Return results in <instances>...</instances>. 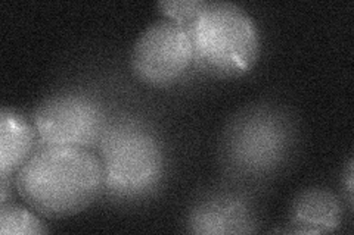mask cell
Segmentation results:
<instances>
[{
    "label": "cell",
    "mask_w": 354,
    "mask_h": 235,
    "mask_svg": "<svg viewBox=\"0 0 354 235\" xmlns=\"http://www.w3.org/2000/svg\"><path fill=\"white\" fill-rule=\"evenodd\" d=\"M347 194H348V203L351 206V203H353V162H350L348 171H347Z\"/></svg>",
    "instance_id": "obj_12"
},
{
    "label": "cell",
    "mask_w": 354,
    "mask_h": 235,
    "mask_svg": "<svg viewBox=\"0 0 354 235\" xmlns=\"http://www.w3.org/2000/svg\"><path fill=\"white\" fill-rule=\"evenodd\" d=\"M290 222L294 232H332L339 227L341 205L325 188H308L294 200Z\"/></svg>",
    "instance_id": "obj_7"
},
{
    "label": "cell",
    "mask_w": 354,
    "mask_h": 235,
    "mask_svg": "<svg viewBox=\"0 0 354 235\" xmlns=\"http://www.w3.org/2000/svg\"><path fill=\"white\" fill-rule=\"evenodd\" d=\"M17 190L37 214L58 219L80 214L104 190L99 156L75 145H40L17 172Z\"/></svg>",
    "instance_id": "obj_1"
},
{
    "label": "cell",
    "mask_w": 354,
    "mask_h": 235,
    "mask_svg": "<svg viewBox=\"0 0 354 235\" xmlns=\"http://www.w3.org/2000/svg\"><path fill=\"white\" fill-rule=\"evenodd\" d=\"M189 31L194 63L209 75L239 76L257 62V25L248 12L234 3L208 2Z\"/></svg>",
    "instance_id": "obj_2"
},
{
    "label": "cell",
    "mask_w": 354,
    "mask_h": 235,
    "mask_svg": "<svg viewBox=\"0 0 354 235\" xmlns=\"http://www.w3.org/2000/svg\"><path fill=\"white\" fill-rule=\"evenodd\" d=\"M288 144V128L269 110H252L235 121L226 136L227 158L242 171L261 172L274 166Z\"/></svg>",
    "instance_id": "obj_6"
},
{
    "label": "cell",
    "mask_w": 354,
    "mask_h": 235,
    "mask_svg": "<svg viewBox=\"0 0 354 235\" xmlns=\"http://www.w3.org/2000/svg\"><path fill=\"white\" fill-rule=\"evenodd\" d=\"M189 229L196 234L250 232L252 221L247 206L234 197H217L199 205L189 216Z\"/></svg>",
    "instance_id": "obj_8"
},
{
    "label": "cell",
    "mask_w": 354,
    "mask_h": 235,
    "mask_svg": "<svg viewBox=\"0 0 354 235\" xmlns=\"http://www.w3.org/2000/svg\"><path fill=\"white\" fill-rule=\"evenodd\" d=\"M36 132L19 114L2 109L0 115V174H17L35 153Z\"/></svg>",
    "instance_id": "obj_9"
},
{
    "label": "cell",
    "mask_w": 354,
    "mask_h": 235,
    "mask_svg": "<svg viewBox=\"0 0 354 235\" xmlns=\"http://www.w3.org/2000/svg\"><path fill=\"white\" fill-rule=\"evenodd\" d=\"M35 128L41 145L88 149L106 128L102 108L86 94H55L37 108Z\"/></svg>",
    "instance_id": "obj_5"
},
{
    "label": "cell",
    "mask_w": 354,
    "mask_h": 235,
    "mask_svg": "<svg viewBox=\"0 0 354 235\" xmlns=\"http://www.w3.org/2000/svg\"><path fill=\"white\" fill-rule=\"evenodd\" d=\"M207 3L208 2H204V0H177V2H160L158 9L167 19L191 28Z\"/></svg>",
    "instance_id": "obj_11"
},
{
    "label": "cell",
    "mask_w": 354,
    "mask_h": 235,
    "mask_svg": "<svg viewBox=\"0 0 354 235\" xmlns=\"http://www.w3.org/2000/svg\"><path fill=\"white\" fill-rule=\"evenodd\" d=\"M104 188L117 197L135 198L157 187L164 172L160 141L138 122L123 121L105 128L99 140Z\"/></svg>",
    "instance_id": "obj_3"
},
{
    "label": "cell",
    "mask_w": 354,
    "mask_h": 235,
    "mask_svg": "<svg viewBox=\"0 0 354 235\" xmlns=\"http://www.w3.org/2000/svg\"><path fill=\"white\" fill-rule=\"evenodd\" d=\"M48 228L43 222L32 215L27 209L6 205L0 207V234L2 235H27V234H44Z\"/></svg>",
    "instance_id": "obj_10"
},
{
    "label": "cell",
    "mask_w": 354,
    "mask_h": 235,
    "mask_svg": "<svg viewBox=\"0 0 354 235\" xmlns=\"http://www.w3.org/2000/svg\"><path fill=\"white\" fill-rule=\"evenodd\" d=\"M131 71L149 87H169L194 63L189 28L170 19L151 24L138 37L130 56Z\"/></svg>",
    "instance_id": "obj_4"
}]
</instances>
